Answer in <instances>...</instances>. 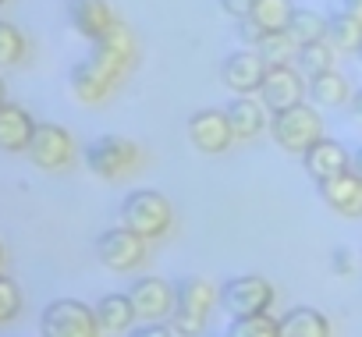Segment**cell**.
<instances>
[{"mask_svg":"<svg viewBox=\"0 0 362 337\" xmlns=\"http://www.w3.org/2000/svg\"><path fill=\"white\" fill-rule=\"evenodd\" d=\"M351 171H355V175L362 178V146H358V149L351 153Z\"/></svg>","mask_w":362,"mask_h":337,"instance_id":"cell-36","label":"cell"},{"mask_svg":"<svg viewBox=\"0 0 362 337\" xmlns=\"http://www.w3.org/2000/svg\"><path fill=\"white\" fill-rule=\"evenodd\" d=\"M18 312H22V291L8 273H0V323L18 319Z\"/></svg>","mask_w":362,"mask_h":337,"instance_id":"cell-29","label":"cell"},{"mask_svg":"<svg viewBox=\"0 0 362 337\" xmlns=\"http://www.w3.org/2000/svg\"><path fill=\"white\" fill-rule=\"evenodd\" d=\"M348 107H351V117L362 124V85L355 89V96H351V103H348Z\"/></svg>","mask_w":362,"mask_h":337,"instance_id":"cell-35","label":"cell"},{"mask_svg":"<svg viewBox=\"0 0 362 337\" xmlns=\"http://www.w3.org/2000/svg\"><path fill=\"white\" fill-rule=\"evenodd\" d=\"M330 8L348 15V18H355V22H362V0H330Z\"/></svg>","mask_w":362,"mask_h":337,"instance_id":"cell-34","label":"cell"},{"mask_svg":"<svg viewBox=\"0 0 362 337\" xmlns=\"http://www.w3.org/2000/svg\"><path fill=\"white\" fill-rule=\"evenodd\" d=\"M267 61L256 54V47H242V50H231L221 64V78L224 85L235 93V96H259V85L267 78Z\"/></svg>","mask_w":362,"mask_h":337,"instance_id":"cell-12","label":"cell"},{"mask_svg":"<svg viewBox=\"0 0 362 337\" xmlns=\"http://www.w3.org/2000/svg\"><path fill=\"white\" fill-rule=\"evenodd\" d=\"M256 54H259L267 64H295L298 43H295L288 32H267V36L256 43Z\"/></svg>","mask_w":362,"mask_h":337,"instance_id":"cell-28","label":"cell"},{"mask_svg":"<svg viewBox=\"0 0 362 337\" xmlns=\"http://www.w3.org/2000/svg\"><path fill=\"white\" fill-rule=\"evenodd\" d=\"M25 54H29V40H25V32H22L18 25H11V22L0 18V68H15V64H22Z\"/></svg>","mask_w":362,"mask_h":337,"instance_id":"cell-27","label":"cell"},{"mask_svg":"<svg viewBox=\"0 0 362 337\" xmlns=\"http://www.w3.org/2000/svg\"><path fill=\"white\" fill-rule=\"evenodd\" d=\"M217 4H221L224 15H231L235 22H242V18L252 15V4H256V0H217Z\"/></svg>","mask_w":362,"mask_h":337,"instance_id":"cell-32","label":"cell"},{"mask_svg":"<svg viewBox=\"0 0 362 337\" xmlns=\"http://www.w3.org/2000/svg\"><path fill=\"white\" fill-rule=\"evenodd\" d=\"M174 295V312H170V326L181 337H199L210 323L214 302L221 298V291L206 280V277H181Z\"/></svg>","mask_w":362,"mask_h":337,"instance_id":"cell-2","label":"cell"},{"mask_svg":"<svg viewBox=\"0 0 362 337\" xmlns=\"http://www.w3.org/2000/svg\"><path fill=\"white\" fill-rule=\"evenodd\" d=\"M270 138H274V146H281L284 153L302 156L313 142L323 138V117H320V107L298 103V107H288V110L274 114V117H270Z\"/></svg>","mask_w":362,"mask_h":337,"instance_id":"cell-5","label":"cell"},{"mask_svg":"<svg viewBox=\"0 0 362 337\" xmlns=\"http://www.w3.org/2000/svg\"><path fill=\"white\" fill-rule=\"evenodd\" d=\"M82 160L89 167V175H96L103 182H121L142 163V149L124 135H96L82 149Z\"/></svg>","mask_w":362,"mask_h":337,"instance_id":"cell-4","label":"cell"},{"mask_svg":"<svg viewBox=\"0 0 362 337\" xmlns=\"http://www.w3.org/2000/svg\"><path fill=\"white\" fill-rule=\"evenodd\" d=\"M128 337H181L170 323H142V326H132Z\"/></svg>","mask_w":362,"mask_h":337,"instance_id":"cell-31","label":"cell"},{"mask_svg":"<svg viewBox=\"0 0 362 337\" xmlns=\"http://www.w3.org/2000/svg\"><path fill=\"white\" fill-rule=\"evenodd\" d=\"M291 15H295V0H256L252 4V22L259 25V32H288L291 25Z\"/></svg>","mask_w":362,"mask_h":337,"instance_id":"cell-22","label":"cell"},{"mask_svg":"<svg viewBox=\"0 0 362 337\" xmlns=\"http://www.w3.org/2000/svg\"><path fill=\"white\" fill-rule=\"evenodd\" d=\"M0 273H4V245H0Z\"/></svg>","mask_w":362,"mask_h":337,"instance_id":"cell-38","label":"cell"},{"mask_svg":"<svg viewBox=\"0 0 362 337\" xmlns=\"http://www.w3.org/2000/svg\"><path fill=\"white\" fill-rule=\"evenodd\" d=\"M351 96H355V89H351V82H348L337 68L327 71V75L309 78V100H313V107H320V110H337V107L351 103Z\"/></svg>","mask_w":362,"mask_h":337,"instance_id":"cell-19","label":"cell"},{"mask_svg":"<svg viewBox=\"0 0 362 337\" xmlns=\"http://www.w3.org/2000/svg\"><path fill=\"white\" fill-rule=\"evenodd\" d=\"M40 333L43 337H100L103 326L93 305L78 298H54L40 316Z\"/></svg>","mask_w":362,"mask_h":337,"instance_id":"cell-6","label":"cell"},{"mask_svg":"<svg viewBox=\"0 0 362 337\" xmlns=\"http://www.w3.org/2000/svg\"><path fill=\"white\" fill-rule=\"evenodd\" d=\"M355 57H358V64H362V43H358V50H355Z\"/></svg>","mask_w":362,"mask_h":337,"instance_id":"cell-39","label":"cell"},{"mask_svg":"<svg viewBox=\"0 0 362 337\" xmlns=\"http://www.w3.org/2000/svg\"><path fill=\"white\" fill-rule=\"evenodd\" d=\"M64 11H68V25L89 43L103 40L117 25V15L107 0H68Z\"/></svg>","mask_w":362,"mask_h":337,"instance_id":"cell-14","label":"cell"},{"mask_svg":"<svg viewBox=\"0 0 362 337\" xmlns=\"http://www.w3.org/2000/svg\"><path fill=\"white\" fill-rule=\"evenodd\" d=\"M305 93H309V82H305V75L295 64H270L267 78L259 85V100L267 103L270 114H281L288 107L305 103Z\"/></svg>","mask_w":362,"mask_h":337,"instance_id":"cell-9","label":"cell"},{"mask_svg":"<svg viewBox=\"0 0 362 337\" xmlns=\"http://www.w3.org/2000/svg\"><path fill=\"white\" fill-rule=\"evenodd\" d=\"M288 36H291L298 47L327 40V15H323V11H313V8H295L291 25H288Z\"/></svg>","mask_w":362,"mask_h":337,"instance_id":"cell-25","label":"cell"},{"mask_svg":"<svg viewBox=\"0 0 362 337\" xmlns=\"http://www.w3.org/2000/svg\"><path fill=\"white\" fill-rule=\"evenodd\" d=\"M274 298H277V288L259 273H238V277L224 280V288H221V305L231 319L263 316L274 309Z\"/></svg>","mask_w":362,"mask_h":337,"instance_id":"cell-7","label":"cell"},{"mask_svg":"<svg viewBox=\"0 0 362 337\" xmlns=\"http://www.w3.org/2000/svg\"><path fill=\"white\" fill-rule=\"evenodd\" d=\"M281 337H330V319L313 305H295L281 316Z\"/></svg>","mask_w":362,"mask_h":337,"instance_id":"cell-21","label":"cell"},{"mask_svg":"<svg viewBox=\"0 0 362 337\" xmlns=\"http://www.w3.org/2000/svg\"><path fill=\"white\" fill-rule=\"evenodd\" d=\"M224 114H228L231 131H235L238 142H252L256 135L270 131V117H274L259 96H235V100L224 107Z\"/></svg>","mask_w":362,"mask_h":337,"instance_id":"cell-17","label":"cell"},{"mask_svg":"<svg viewBox=\"0 0 362 337\" xmlns=\"http://www.w3.org/2000/svg\"><path fill=\"white\" fill-rule=\"evenodd\" d=\"M128 295H132L135 316L142 323H170L174 295H177V288L170 280H163V277H139Z\"/></svg>","mask_w":362,"mask_h":337,"instance_id":"cell-13","label":"cell"},{"mask_svg":"<svg viewBox=\"0 0 362 337\" xmlns=\"http://www.w3.org/2000/svg\"><path fill=\"white\" fill-rule=\"evenodd\" d=\"M128 75V68H121L117 61H110L103 50H89L86 61H75L71 71H68V85H71V96L78 103H107L114 96V89L121 85V78Z\"/></svg>","mask_w":362,"mask_h":337,"instance_id":"cell-1","label":"cell"},{"mask_svg":"<svg viewBox=\"0 0 362 337\" xmlns=\"http://www.w3.org/2000/svg\"><path fill=\"white\" fill-rule=\"evenodd\" d=\"M36 124L40 121L22 103H0V149L4 153H29Z\"/></svg>","mask_w":362,"mask_h":337,"instance_id":"cell-18","label":"cell"},{"mask_svg":"<svg viewBox=\"0 0 362 337\" xmlns=\"http://www.w3.org/2000/svg\"><path fill=\"white\" fill-rule=\"evenodd\" d=\"M355 266H358V263H355V252H351V249L337 245V249L330 252V270H334L337 277H351V273H355Z\"/></svg>","mask_w":362,"mask_h":337,"instance_id":"cell-30","label":"cell"},{"mask_svg":"<svg viewBox=\"0 0 362 337\" xmlns=\"http://www.w3.org/2000/svg\"><path fill=\"white\" fill-rule=\"evenodd\" d=\"M238 40H242L245 47H256V43L263 40V32H259V25H256L252 18H242V22H238Z\"/></svg>","mask_w":362,"mask_h":337,"instance_id":"cell-33","label":"cell"},{"mask_svg":"<svg viewBox=\"0 0 362 337\" xmlns=\"http://www.w3.org/2000/svg\"><path fill=\"white\" fill-rule=\"evenodd\" d=\"M4 4H8V0H0V8H4Z\"/></svg>","mask_w":362,"mask_h":337,"instance_id":"cell-40","label":"cell"},{"mask_svg":"<svg viewBox=\"0 0 362 337\" xmlns=\"http://www.w3.org/2000/svg\"><path fill=\"white\" fill-rule=\"evenodd\" d=\"M29 160L40 171H64L75 160V138L61 124H36V135L29 142Z\"/></svg>","mask_w":362,"mask_h":337,"instance_id":"cell-10","label":"cell"},{"mask_svg":"<svg viewBox=\"0 0 362 337\" xmlns=\"http://www.w3.org/2000/svg\"><path fill=\"white\" fill-rule=\"evenodd\" d=\"M121 224H124L128 231H135L139 238L156 242V238H163V235L170 231V224H174V206H170V199H167L163 192H156V189H135V192H128L124 203H121Z\"/></svg>","mask_w":362,"mask_h":337,"instance_id":"cell-3","label":"cell"},{"mask_svg":"<svg viewBox=\"0 0 362 337\" xmlns=\"http://www.w3.org/2000/svg\"><path fill=\"white\" fill-rule=\"evenodd\" d=\"M185 131H189V142H192L199 153H206V156L228 153V149L238 142V138H235V131H231L228 114H224V110H217V107H203V110H196V114L189 117Z\"/></svg>","mask_w":362,"mask_h":337,"instance_id":"cell-11","label":"cell"},{"mask_svg":"<svg viewBox=\"0 0 362 337\" xmlns=\"http://www.w3.org/2000/svg\"><path fill=\"white\" fill-rule=\"evenodd\" d=\"M327 43L337 50V54H355L358 43H362V22L341 15V11H327Z\"/></svg>","mask_w":362,"mask_h":337,"instance_id":"cell-24","label":"cell"},{"mask_svg":"<svg viewBox=\"0 0 362 337\" xmlns=\"http://www.w3.org/2000/svg\"><path fill=\"white\" fill-rule=\"evenodd\" d=\"M224 337H281V319L263 312V316H238L228 323Z\"/></svg>","mask_w":362,"mask_h":337,"instance_id":"cell-26","label":"cell"},{"mask_svg":"<svg viewBox=\"0 0 362 337\" xmlns=\"http://www.w3.org/2000/svg\"><path fill=\"white\" fill-rule=\"evenodd\" d=\"M146 245H149L146 238H139L135 231L117 224V227H107L96 238V259L114 273H132L146 263Z\"/></svg>","mask_w":362,"mask_h":337,"instance_id":"cell-8","label":"cell"},{"mask_svg":"<svg viewBox=\"0 0 362 337\" xmlns=\"http://www.w3.org/2000/svg\"><path fill=\"white\" fill-rule=\"evenodd\" d=\"M295 68L305 75V82L316 78V75H327V71L337 68V50H334L327 40L305 43V47H298V54H295Z\"/></svg>","mask_w":362,"mask_h":337,"instance_id":"cell-23","label":"cell"},{"mask_svg":"<svg viewBox=\"0 0 362 337\" xmlns=\"http://www.w3.org/2000/svg\"><path fill=\"white\" fill-rule=\"evenodd\" d=\"M302 167L313 182H327V178H337L344 171H351V153L344 149V142L337 138H320L313 142L305 153H302Z\"/></svg>","mask_w":362,"mask_h":337,"instance_id":"cell-15","label":"cell"},{"mask_svg":"<svg viewBox=\"0 0 362 337\" xmlns=\"http://www.w3.org/2000/svg\"><path fill=\"white\" fill-rule=\"evenodd\" d=\"M316 192L327 203V210H334L337 217H348V220L362 217V178L355 171H344L337 178L316 182Z\"/></svg>","mask_w":362,"mask_h":337,"instance_id":"cell-16","label":"cell"},{"mask_svg":"<svg viewBox=\"0 0 362 337\" xmlns=\"http://www.w3.org/2000/svg\"><path fill=\"white\" fill-rule=\"evenodd\" d=\"M96 316H100V326L107 330V333H128L132 326H135V305H132V295H121V291H110V295H103L96 305Z\"/></svg>","mask_w":362,"mask_h":337,"instance_id":"cell-20","label":"cell"},{"mask_svg":"<svg viewBox=\"0 0 362 337\" xmlns=\"http://www.w3.org/2000/svg\"><path fill=\"white\" fill-rule=\"evenodd\" d=\"M0 103H8V89H4V78H0Z\"/></svg>","mask_w":362,"mask_h":337,"instance_id":"cell-37","label":"cell"}]
</instances>
